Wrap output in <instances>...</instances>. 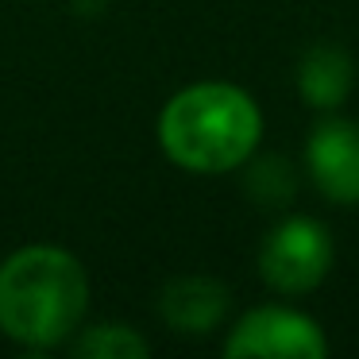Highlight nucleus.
Listing matches in <instances>:
<instances>
[{"label":"nucleus","mask_w":359,"mask_h":359,"mask_svg":"<svg viewBox=\"0 0 359 359\" xmlns=\"http://www.w3.org/2000/svg\"><path fill=\"white\" fill-rule=\"evenodd\" d=\"M263 143V109L236 81H194L158 112V147L189 174L248 166Z\"/></svg>","instance_id":"nucleus-1"},{"label":"nucleus","mask_w":359,"mask_h":359,"mask_svg":"<svg viewBox=\"0 0 359 359\" xmlns=\"http://www.w3.org/2000/svg\"><path fill=\"white\" fill-rule=\"evenodd\" d=\"M89 309L86 266L62 248H24L0 263V332L27 348H58Z\"/></svg>","instance_id":"nucleus-2"},{"label":"nucleus","mask_w":359,"mask_h":359,"mask_svg":"<svg viewBox=\"0 0 359 359\" xmlns=\"http://www.w3.org/2000/svg\"><path fill=\"white\" fill-rule=\"evenodd\" d=\"M336 243L325 220L309 212L282 217L259 243V278L282 297L313 294L332 274Z\"/></svg>","instance_id":"nucleus-3"},{"label":"nucleus","mask_w":359,"mask_h":359,"mask_svg":"<svg viewBox=\"0 0 359 359\" xmlns=\"http://www.w3.org/2000/svg\"><path fill=\"white\" fill-rule=\"evenodd\" d=\"M224 355L232 359H320L328 355V336L317 317L297 305L266 302L248 309L224 336Z\"/></svg>","instance_id":"nucleus-4"},{"label":"nucleus","mask_w":359,"mask_h":359,"mask_svg":"<svg viewBox=\"0 0 359 359\" xmlns=\"http://www.w3.org/2000/svg\"><path fill=\"white\" fill-rule=\"evenodd\" d=\"M305 174L328 205H359V124L336 112H320L305 140Z\"/></svg>","instance_id":"nucleus-5"},{"label":"nucleus","mask_w":359,"mask_h":359,"mask_svg":"<svg viewBox=\"0 0 359 359\" xmlns=\"http://www.w3.org/2000/svg\"><path fill=\"white\" fill-rule=\"evenodd\" d=\"M228 286L217 278H205V274H182V278L166 282L163 297H158V313L174 332L186 336H205L212 328L224 325L228 317Z\"/></svg>","instance_id":"nucleus-6"},{"label":"nucleus","mask_w":359,"mask_h":359,"mask_svg":"<svg viewBox=\"0 0 359 359\" xmlns=\"http://www.w3.org/2000/svg\"><path fill=\"white\" fill-rule=\"evenodd\" d=\"M297 93L309 109L317 112H336L351 97L355 86V58L340 43H313L297 58Z\"/></svg>","instance_id":"nucleus-7"},{"label":"nucleus","mask_w":359,"mask_h":359,"mask_svg":"<svg viewBox=\"0 0 359 359\" xmlns=\"http://www.w3.org/2000/svg\"><path fill=\"white\" fill-rule=\"evenodd\" d=\"M248 194L263 209H286L297 194V170L282 155H251L248 158Z\"/></svg>","instance_id":"nucleus-8"},{"label":"nucleus","mask_w":359,"mask_h":359,"mask_svg":"<svg viewBox=\"0 0 359 359\" xmlns=\"http://www.w3.org/2000/svg\"><path fill=\"white\" fill-rule=\"evenodd\" d=\"M74 348L86 359H143L151 351L147 340L128 325H93L81 332Z\"/></svg>","instance_id":"nucleus-9"}]
</instances>
